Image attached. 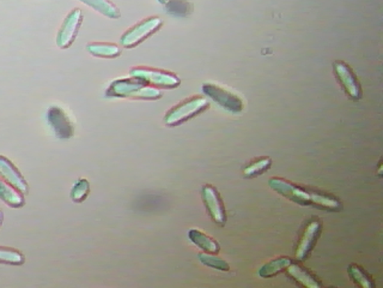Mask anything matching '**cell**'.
<instances>
[{
    "instance_id": "cell-1",
    "label": "cell",
    "mask_w": 383,
    "mask_h": 288,
    "mask_svg": "<svg viewBox=\"0 0 383 288\" xmlns=\"http://www.w3.org/2000/svg\"><path fill=\"white\" fill-rule=\"evenodd\" d=\"M269 185L288 200L302 206H314L328 211H338L341 203L336 196L301 186L281 177H272Z\"/></svg>"
},
{
    "instance_id": "cell-2",
    "label": "cell",
    "mask_w": 383,
    "mask_h": 288,
    "mask_svg": "<svg viewBox=\"0 0 383 288\" xmlns=\"http://www.w3.org/2000/svg\"><path fill=\"white\" fill-rule=\"evenodd\" d=\"M160 89L150 86L139 79L130 76L118 78L111 83L105 92L107 98L136 99L156 101L162 98Z\"/></svg>"
},
{
    "instance_id": "cell-3",
    "label": "cell",
    "mask_w": 383,
    "mask_h": 288,
    "mask_svg": "<svg viewBox=\"0 0 383 288\" xmlns=\"http://www.w3.org/2000/svg\"><path fill=\"white\" fill-rule=\"evenodd\" d=\"M209 107L206 98L191 96L169 109L164 118V123L169 127L178 126L204 113Z\"/></svg>"
},
{
    "instance_id": "cell-4",
    "label": "cell",
    "mask_w": 383,
    "mask_h": 288,
    "mask_svg": "<svg viewBox=\"0 0 383 288\" xmlns=\"http://www.w3.org/2000/svg\"><path fill=\"white\" fill-rule=\"evenodd\" d=\"M130 76L136 77L146 84L159 89H174L181 81L175 73L148 66L134 67L130 70Z\"/></svg>"
},
{
    "instance_id": "cell-5",
    "label": "cell",
    "mask_w": 383,
    "mask_h": 288,
    "mask_svg": "<svg viewBox=\"0 0 383 288\" xmlns=\"http://www.w3.org/2000/svg\"><path fill=\"white\" fill-rule=\"evenodd\" d=\"M163 20L159 17H150L130 27L120 38V46L132 49L144 43L157 33L163 26Z\"/></svg>"
},
{
    "instance_id": "cell-6",
    "label": "cell",
    "mask_w": 383,
    "mask_h": 288,
    "mask_svg": "<svg viewBox=\"0 0 383 288\" xmlns=\"http://www.w3.org/2000/svg\"><path fill=\"white\" fill-rule=\"evenodd\" d=\"M201 91L205 96L229 113L239 114L244 110L243 98L224 86L207 82L203 84Z\"/></svg>"
},
{
    "instance_id": "cell-7",
    "label": "cell",
    "mask_w": 383,
    "mask_h": 288,
    "mask_svg": "<svg viewBox=\"0 0 383 288\" xmlns=\"http://www.w3.org/2000/svg\"><path fill=\"white\" fill-rule=\"evenodd\" d=\"M84 21V15L79 8H75L66 16L58 29L56 36V45L65 50L73 45Z\"/></svg>"
},
{
    "instance_id": "cell-8",
    "label": "cell",
    "mask_w": 383,
    "mask_h": 288,
    "mask_svg": "<svg viewBox=\"0 0 383 288\" xmlns=\"http://www.w3.org/2000/svg\"><path fill=\"white\" fill-rule=\"evenodd\" d=\"M46 118L56 137L60 140L68 141L75 135V125L63 108L57 105L50 106Z\"/></svg>"
},
{
    "instance_id": "cell-9",
    "label": "cell",
    "mask_w": 383,
    "mask_h": 288,
    "mask_svg": "<svg viewBox=\"0 0 383 288\" xmlns=\"http://www.w3.org/2000/svg\"><path fill=\"white\" fill-rule=\"evenodd\" d=\"M334 72L346 94L354 100H359L363 95L362 89L354 69L347 63L338 61L334 63Z\"/></svg>"
},
{
    "instance_id": "cell-10",
    "label": "cell",
    "mask_w": 383,
    "mask_h": 288,
    "mask_svg": "<svg viewBox=\"0 0 383 288\" xmlns=\"http://www.w3.org/2000/svg\"><path fill=\"white\" fill-rule=\"evenodd\" d=\"M201 197L209 215L217 225L224 226L227 221V215L223 199L217 188L207 184L201 190Z\"/></svg>"
},
{
    "instance_id": "cell-11",
    "label": "cell",
    "mask_w": 383,
    "mask_h": 288,
    "mask_svg": "<svg viewBox=\"0 0 383 288\" xmlns=\"http://www.w3.org/2000/svg\"><path fill=\"white\" fill-rule=\"evenodd\" d=\"M321 232V224L318 221H311L306 227L300 238L296 250V259L304 262L311 254L315 245Z\"/></svg>"
},
{
    "instance_id": "cell-12",
    "label": "cell",
    "mask_w": 383,
    "mask_h": 288,
    "mask_svg": "<svg viewBox=\"0 0 383 288\" xmlns=\"http://www.w3.org/2000/svg\"><path fill=\"white\" fill-rule=\"evenodd\" d=\"M0 176L19 192L23 195L29 194V187L22 174L8 158L1 155H0Z\"/></svg>"
},
{
    "instance_id": "cell-13",
    "label": "cell",
    "mask_w": 383,
    "mask_h": 288,
    "mask_svg": "<svg viewBox=\"0 0 383 288\" xmlns=\"http://www.w3.org/2000/svg\"><path fill=\"white\" fill-rule=\"evenodd\" d=\"M86 51L95 57L102 59H116L123 53V49L118 45L106 43H89Z\"/></svg>"
},
{
    "instance_id": "cell-14",
    "label": "cell",
    "mask_w": 383,
    "mask_h": 288,
    "mask_svg": "<svg viewBox=\"0 0 383 288\" xmlns=\"http://www.w3.org/2000/svg\"><path fill=\"white\" fill-rule=\"evenodd\" d=\"M0 199L12 208H22L25 205L24 195L2 178H0Z\"/></svg>"
},
{
    "instance_id": "cell-15",
    "label": "cell",
    "mask_w": 383,
    "mask_h": 288,
    "mask_svg": "<svg viewBox=\"0 0 383 288\" xmlns=\"http://www.w3.org/2000/svg\"><path fill=\"white\" fill-rule=\"evenodd\" d=\"M189 240L201 250L209 254L217 255L220 250L219 244L214 239L203 232L197 229H192L188 234Z\"/></svg>"
},
{
    "instance_id": "cell-16",
    "label": "cell",
    "mask_w": 383,
    "mask_h": 288,
    "mask_svg": "<svg viewBox=\"0 0 383 288\" xmlns=\"http://www.w3.org/2000/svg\"><path fill=\"white\" fill-rule=\"evenodd\" d=\"M287 272L291 278L302 286L308 288H319L322 286L315 275L298 264H291L288 267Z\"/></svg>"
},
{
    "instance_id": "cell-17",
    "label": "cell",
    "mask_w": 383,
    "mask_h": 288,
    "mask_svg": "<svg viewBox=\"0 0 383 288\" xmlns=\"http://www.w3.org/2000/svg\"><path fill=\"white\" fill-rule=\"evenodd\" d=\"M79 1L109 19L116 20L120 17L119 9L109 0H79Z\"/></svg>"
},
{
    "instance_id": "cell-18",
    "label": "cell",
    "mask_w": 383,
    "mask_h": 288,
    "mask_svg": "<svg viewBox=\"0 0 383 288\" xmlns=\"http://www.w3.org/2000/svg\"><path fill=\"white\" fill-rule=\"evenodd\" d=\"M292 264V260L288 257H281L268 262L260 268L258 274L261 278L274 277L279 273L288 269Z\"/></svg>"
},
{
    "instance_id": "cell-19",
    "label": "cell",
    "mask_w": 383,
    "mask_h": 288,
    "mask_svg": "<svg viewBox=\"0 0 383 288\" xmlns=\"http://www.w3.org/2000/svg\"><path fill=\"white\" fill-rule=\"evenodd\" d=\"M164 6L166 13L176 18L187 17L194 11V6L188 0H169Z\"/></svg>"
},
{
    "instance_id": "cell-20",
    "label": "cell",
    "mask_w": 383,
    "mask_h": 288,
    "mask_svg": "<svg viewBox=\"0 0 383 288\" xmlns=\"http://www.w3.org/2000/svg\"><path fill=\"white\" fill-rule=\"evenodd\" d=\"M25 263L24 255L16 248L0 245V264L21 266Z\"/></svg>"
},
{
    "instance_id": "cell-21",
    "label": "cell",
    "mask_w": 383,
    "mask_h": 288,
    "mask_svg": "<svg viewBox=\"0 0 383 288\" xmlns=\"http://www.w3.org/2000/svg\"><path fill=\"white\" fill-rule=\"evenodd\" d=\"M272 160L268 157H261L249 163L244 169L246 178H253L266 172L270 168Z\"/></svg>"
},
{
    "instance_id": "cell-22",
    "label": "cell",
    "mask_w": 383,
    "mask_h": 288,
    "mask_svg": "<svg viewBox=\"0 0 383 288\" xmlns=\"http://www.w3.org/2000/svg\"><path fill=\"white\" fill-rule=\"evenodd\" d=\"M349 275L352 281L359 286L365 288L375 287V282L370 279L368 274L357 264H351L348 268Z\"/></svg>"
},
{
    "instance_id": "cell-23",
    "label": "cell",
    "mask_w": 383,
    "mask_h": 288,
    "mask_svg": "<svg viewBox=\"0 0 383 288\" xmlns=\"http://www.w3.org/2000/svg\"><path fill=\"white\" fill-rule=\"evenodd\" d=\"M90 190V184L86 179H79L72 188L70 197L75 203H83L89 195Z\"/></svg>"
},
{
    "instance_id": "cell-24",
    "label": "cell",
    "mask_w": 383,
    "mask_h": 288,
    "mask_svg": "<svg viewBox=\"0 0 383 288\" xmlns=\"http://www.w3.org/2000/svg\"><path fill=\"white\" fill-rule=\"evenodd\" d=\"M198 258L204 265L214 268L215 270L224 272H228L230 270V266L226 261L214 255L201 253L198 255Z\"/></svg>"
},
{
    "instance_id": "cell-25",
    "label": "cell",
    "mask_w": 383,
    "mask_h": 288,
    "mask_svg": "<svg viewBox=\"0 0 383 288\" xmlns=\"http://www.w3.org/2000/svg\"><path fill=\"white\" fill-rule=\"evenodd\" d=\"M4 220V213L1 209H0V228H1Z\"/></svg>"
},
{
    "instance_id": "cell-26",
    "label": "cell",
    "mask_w": 383,
    "mask_h": 288,
    "mask_svg": "<svg viewBox=\"0 0 383 288\" xmlns=\"http://www.w3.org/2000/svg\"><path fill=\"white\" fill-rule=\"evenodd\" d=\"M157 1L161 5H166L169 0H157Z\"/></svg>"
}]
</instances>
